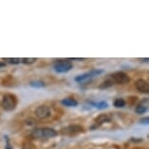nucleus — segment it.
I'll use <instances>...</instances> for the list:
<instances>
[{
	"mask_svg": "<svg viewBox=\"0 0 149 149\" xmlns=\"http://www.w3.org/2000/svg\"><path fill=\"white\" fill-rule=\"evenodd\" d=\"M58 136V132L52 128H38L34 129L31 133V136L36 139H52Z\"/></svg>",
	"mask_w": 149,
	"mask_h": 149,
	"instance_id": "f257e3e1",
	"label": "nucleus"
},
{
	"mask_svg": "<svg viewBox=\"0 0 149 149\" xmlns=\"http://www.w3.org/2000/svg\"><path fill=\"white\" fill-rule=\"evenodd\" d=\"M2 106L7 111L14 110L17 106V97L11 94L4 95L3 98H2Z\"/></svg>",
	"mask_w": 149,
	"mask_h": 149,
	"instance_id": "f03ea898",
	"label": "nucleus"
},
{
	"mask_svg": "<svg viewBox=\"0 0 149 149\" xmlns=\"http://www.w3.org/2000/svg\"><path fill=\"white\" fill-rule=\"evenodd\" d=\"M73 67L71 61L67 60H58L54 63V69L58 73H65Z\"/></svg>",
	"mask_w": 149,
	"mask_h": 149,
	"instance_id": "7ed1b4c3",
	"label": "nucleus"
},
{
	"mask_svg": "<svg viewBox=\"0 0 149 149\" xmlns=\"http://www.w3.org/2000/svg\"><path fill=\"white\" fill-rule=\"evenodd\" d=\"M111 79L113 80L114 83L117 84H121V85H124V84H128L130 82V77L126 74L125 72L123 71H116L114 72L113 74L111 75Z\"/></svg>",
	"mask_w": 149,
	"mask_h": 149,
	"instance_id": "20e7f679",
	"label": "nucleus"
},
{
	"mask_svg": "<svg viewBox=\"0 0 149 149\" xmlns=\"http://www.w3.org/2000/svg\"><path fill=\"white\" fill-rule=\"evenodd\" d=\"M61 133L63 134H65V136H75V134L82 133L84 131V128L79 125H70L61 129Z\"/></svg>",
	"mask_w": 149,
	"mask_h": 149,
	"instance_id": "39448f33",
	"label": "nucleus"
},
{
	"mask_svg": "<svg viewBox=\"0 0 149 149\" xmlns=\"http://www.w3.org/2000/svg\"><path fill=\"white\" fill-rule=\"evenodd\" d=\"M35 116L40 119H45L51 116V109L49 106L40 105L35 109Z\"/></svg>",
	"mask_w": 149,
	"mask_h": 149,
	"instance_id": "423d86ee",
	"label": "nucleus"
},
{
	"mask_svg": "<svg viewBox=\"0 0 149 149\" xmlns=\"http://www.w3.org/2000/svg\"><path fill=\"white\" fill-rule=\"evenodd\" d=\"M136 88L139 92L140 93H144V94H147L149 92V86L147 81L144 79H139L136 81Z\"/></svg>",
	"mask_w": 149,
	"mask_h": 149,
	"instance_id": "0eeeda50",
	"label": "nucleus"
},
{
	"mask_svg": "<svg viewBox=\"0 0 149 149\" xmlns=\"http://www.w3.org/2000/svg\"><path fill=\"white\" fill-rule=\"evenodd\" d=\"M111 119L110 117L108 116V115L106 114H100V116L95 118V125L92 126V129H95V128H97L100 127V125H102L103 123H106V122H109Z\"/></svg>",
	"mask_w": 149,
	"mask_h": 149,
	"instance_id": "6e6552de",
	"label": "nucleus"
},
{
	"mask_svg": "<svg viewBox=\"0 0 149 149\" xmlns=\"http://www.w3.org/2000/svg\"><path fill=\"white\" fill-rule=\"evenodd\" d=\"M148 107V98H143L139 104L136 107V112L137 114H143L145 113Z\"/></svg>",
	"mask_w": 149,
	"mask_h": 149,
	"instance_id": "1a4fd4ad",
	"label": "nucleus"
},
{
	"mask_svg": "<svg viewBox=\"0 0 149 149\" xmlns=\"http://www.w3.org/2000/svg\"><path fill=\"white\" fill-rule=\"evenodd\" d=\"M61 104L65 105V106H77L78 102L74 98H64V100H61Z\"/></svg>",
	"mask_w": 149,
	"mask_h": 149,
	"instance_id": "9d476101",
	"label": "nucleus"
},
{
	"mask_svg": "<svg viewBox=\"0 0 149 149\" xmlns=\"http://www.w3.org/2000/svg\"><path fill=\"white\" fill-rule=\"evenodd\" d=\"M91 78H92V76L90 75V73L87 72V73H84L82 75L77 76L75 78V81H76V82H79V83H82V82H85V81H89Z\"/></svg>",
	"mask_w": 149,
	"mask_h": 149,
	"instance_id": "9b49d317",
	"label": "nucleus"
},
{
	"mask_svg": "<svg viewBox=\"0 0 149 149\" xmlns=\"http://www.w3.org/2000/svg\"><path fill=\"white\" fill-rule=\"evenodd\" d=\"M112 85H114V82L112 79H107L105 80L104 82H103L102 85L100 86V89H106V88H109V87H111Z\"/></svg>",
	"mask_w": 149,
	"mask_h": 149,
	"instance_id": "f8f14e48",
	"label": "nucleus"
},
{
	"mask_svg": "<svg viewBox=\"0 0 149 149\" xmlns=\"http://www.w3.org/2000/svg\"><path fill=\"white\" fill-rule=\"evenodd\" d=\"M114 106L117 108H120V107H123V106H125L126 104V102L123 100V98H117V100H115L114 102Z\"/></svg>",
	"mask_w": 149,
	"mask_h": 149,
	"instance_id": "ddd939ff",
	"label": "nucleus"
},
{
	"mask_svg": "<svg viewBox=\"0 0 149 149\" xmlns=\"http://www.w3.org/2000/svg\"><path fill=\"white\" fill-rule=\"evenodd\" d=\"M22 63H24V64H32L36 61V58H22Z\"/></svg>",
	"mask_w": 149,
	"mask_h": 149,
	"instance_id": "4468645a",
	"label": "nucleus"
},
{
	"mask_svg": "<svg viewBox=\"0 0 149 149\" xmlns=\"http://www.w3.org/2000/svg\"><path fill=\"white\" fill-rule=\"evenodd\" d=\"M5 61H7L8 63L11 64H18L21 63V60L18 58H5Z\"/></svg>",
	"mask_w": 149,
	"mask_h": 149,
	"instance_id": "2eb2a0df",
	"label": "nucleus"
},
{
	"mask_svg": "<svg viewBox=\"0 0 149 149\" xmlns=\"http://www.w3.org/2000/svg\"><path fill=\"white\" fill-rule=\"evenodd\" d=\"M30 85L32 87H36V88H41V87L45 86V84L42 81H32V82H30Z\"/></svg>",
	"mask_w": 149,
	"mask_h": 149,
	"instance_id": "dca6fc26",
	"label": "nucleus"
},
{
	"mask_svg": "<svg viewBox=\"0 0 149 149\" xmlns=\"http://www.w3.org/2000/svg\"><path fill=\"white\" fill-rule=\"evenodd\" d=\"M92 104H94L97 106V108H100V109H102V108H106L108 106V104L106 102H97V103H92Z\"/></svg>",
	"mask_w": 149,
	"mask_h": 149,
	"instance_id": "f3484780",
	"label": "nucleus"
},
{
	"mask_svg": "<svg viewBox=\"0 0 149 149\" xmlns=\"http://www.w3.org/2000/svg\"><path fill=\"white\" fill-rule=\"evenodd\" d=\"M102 72H103V70L94 69V70H91L89 73H90V75H91L92 77H94V76H97V75H98V74H100V73H102Z\"/></svg>",
	"mask_w": 149,
	"mask_h": 149,
	"instance_id": "a211bd4d",
	"label": "nucleus"
},
{
	"mask_svg": "<svg viewBox=\"0 0 149 149\" xmlns=\"http://www.w3.org/2000/svg\"><path fill=\"white\" fill-rule=\"evenodd\" d=\"M149 122V119H148V117H145V118H143V119L140 120V123H144V124H148Z\"/></svg>",
	"mask_w": 149,
	"mask_h": 149,
	"instance_id": "6ab92c4d",
	"label": "nucleus"
},
{
	"mask_svg": "<svg viewBox=\"0 0 149 149\" xmlns=\"http://www.w3.org/2000/svg\"><path fill=\"white\" fill-rule=\"evenodd\" d=\"M5 65H6V63H2V61H0V67H4Z\"/></svg>",
	"mask_w": 149,
	"mask_h": 149,
	"instance_id": "aec40b11",
	"label": "nucleus"
}]
</instances>
